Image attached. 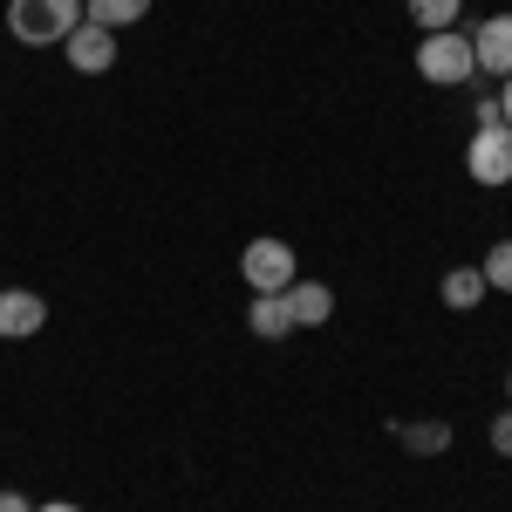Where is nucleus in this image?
I'll list each match as a JSON object with an SVG mask.
<instances>
[{
	"mask_svg": "<svg viewBox=\"0 0 512 512\" xmlns=\"http://www.w3.org/2000/svg\"><path fill=\"white\" fill-rule=\"evenodd\" d=\"M82 28V0H7V35L21 48H62Z\"/></svg>",
	"mask_w": 512,
	"mask_h": 512,
	"instance_id": "nucleus-1",
	"label": "nucleus"
},
{
	"mask_svg": "<svg viewBox=\"0 0 512 512\" xmlns=\"http://www.w3.org/2000/svg\"><path fill=\"white\" fill-rule=\"evenodd\" d=\"M417 76L431 82V89H465L478 76L472 62V35L465 28H437V35L417 41Z\"/></svg>",
	"mask_w": 512,
	"mask_h": 512,
	"instance_id": "nucleus-2",
	"label": "nucleus"
},
{
	"mask_svg": "<svg viewBox=\"0 0 512 512\" xmlns=\"http://www.w3.org/2000/svg\"><path fill=\"white\" fill-rule=\"evenodd\" d=\"M239 274H246V287H253V294H287V287L301 280V260H294V246H287V239L260 233V239H246Z\"/></svg>",
	"mask_w": 512,
	"mask_h": 512,
	"instance_id": "nucleus-3",
	"label": "nucleus"
},
{
	"mask_svg": "<svg viewBox=\"0 0 512 512\" xmlns=\"http://www.w3.org/2000/svg\"><path fill=\"white\" fill-rule=\"evenodd\" d=\"M465 171H472V185H485V192L512 185V130H506V123L472 130V144H465Z\"/></svg>",
	"mask_w": 512,
	"mask_h": 512,
	"instance_id": "nucleus-4",
	"label": "nucleus"
},
{
	"mask_svg": "<svg viewBox=\"0 0 512 512\" xmlns=\"http://www.w3.org/2000/svg\"><path fill=\"white\" fill-rule=\"evenodd\" d=\"M472 62H478V76H492V82L512 76V14H485L472 28Z\"/></svg>",
	"mask_w": 512,
	"mask_h": 512,
	"instance_id": "nucleus-5",
	"label": "nucleus"
},
{
	"mask_svg": "<svg viewBox=\"0 0 512 512\" xmlns=\"http://www.w3.org/2000/svg\"><path fill=\"white\" fill-rule=\"evenodd\" d=\"M48 328V301L35 287H0V342H28Z\"/></svg>",
	"mask_w": 512,
	"mask_h": 512,
	"instance_id": "nucleus-6",
	"label": "nucleus"
},
{
	"mask_svg": "<svg viewBox=\"0 0 512 512\" xmlns=\"http://www.w3.org/2000/svg\"><path fill=\"white\" fill-rule=\"evenodd\" d=\"M62 55H69V69H76V76H110V69H117V35H110V28H96V21H82L76 35L62 41Z\"/></svg>",
	"mask_w": 512,
	"mask_h": 512,
	"instance_id": "nucleus-7",
	"label": "nucleus"
},
{
	"mask_svg": "<svg viewBox=\"0 0 512 512\" xmlns=\"http://www.w3.org/2000/svg\"><path fill=\"white\" fill-rule=\"evenodd\" d=\"M287 315H294V328H328L335 321V287L328 280H294L287 287Z\"/></svg>",
	"mask_w": 512,
	"mask_h": 512,
	"instance_id": "nucleus-8",
	"label": "nucleus"
},
{
	"mask_svg": "<svg viewBox=\"0 0 512 512\" xmlns=\"http://www.w3.org/2000/svg\"><path fill=\"white\" fill-rule=\"evenodd\" d=\"M246 328H253L260 342H287V335H294L287 294H253V308H246Z\"/></svg>",
	"mask_w": 512,
	"mask_h": 512,
	"instance_id": "nucleus-9",
	"label": "nucleus"
},
{
	"mask_svg": "<svg viewBox=\"0 0 512 512\" xmlns=\"http://www.w3.org/2000/svg\"><path fill=\"white\" fill-rule=\"evenodd\" d=\"M437 301H444L451 315H472L478 301H485V274H478V267H451V274L437 280Z\"/></svg>",
	"mask_w": 512,
	"mask_h": 512,
	"instance_id": "nucleus-10",
	"label": "nucleus"
},
{
	"mask_svg": "<svg viewBox=\"0 0 512 512\" xmlns=\"http://www.w3.org/2000/svg\"><path fill=\"white\" fill-rule=\"evenodd\" d=\"M144 14H151V0H82V21H96V28H110V35L137 28Z\"/></svg>",
	"mask_w": 512,
	"mask_h": 512,
	"instance_id": "nucleus-11",
	"label": "nucleus"
},
{
	"mask_svg": "<svg viewBox=\"0 0 512 512\" xmlns=\"http://www.w3.org/2000/svg\"><path fill=\"white\" fill-rule=\"evenodd\" d=\"M403 451H410V458H437V451H451V424H444V417L403 424Z\"/></svg>",
	"mask_w": 512,
	"mask_h": 512,
	"instance_id": "nucleus-12",
	"label": "nucleus"
},
{
	"mask_svg": "<svg viewBox=\"0 0 512 512\" xmlns=\"http://www.w3.org/2000/svg\"><path fill=\"white\" fill-rule=\"evenodd\" d=\"M458 14H465V0H410V21H417V35L458 28Z\"/></svg>",
	"mask_w": 512,
	"mask_h": 512,
	"instance_id": "nucleus-13",
	"label": "nucleus"
},
{
	"mask_svg": "<svg viewBox=\"0 0 512 512\" xmlns=\"http://www.w3.org/2000/svg\"><path fill=\"white\" fill-rule=\"evenodd\" d=\"M485 274V294H512V239H492V253L478 260Z\"/></svg>",
	"mask_w": 512,
	"mask_h": 512,
	"instance_id": "nucleus-14",
	"label": "nucleus"
},
{
	"mask_svg": "<svg viewBox=\"0 0 512 512\" xmlns=\"http://www.w3.org/2000/svg\"><path fill=\"white\" fill-rule=\"evenodd\" d=\"M485 437H492V451H499V458H512V403L492 417V431H485Z\"/></svg>",
	"mask_w": 512,
	"mask_h": 512,
	"instance_id": "nucleus-15",
	"label": "nucleus"
},
{
	"mask_svg": "<svg viewBox=\"0 0 512 512\" xmlns=\"http://www.w3.org/2000/svg\"><path fill=\"white\" fill-rule=\"evenodd\" d=\"M492 123H506L499 117V96H478L472 103V130H492Z\"/></svg>",
	"mask_w": 512,
	"mask_h": 512,
	"instance_id": "nucleus-16",
	"label": "nucleus"
},
{
	"mask_svg": "<svg viewBox=\"0 0 512 512\" xmlns=\"http://www.w3.org/2000/svg\"><path fill=\"white\" fill-rule=\"evenodd\" d=\"M0 512H35V499H21V492H0Z\"/></svg>",
	"mask_w": 512,
	"mask_h": 512,
	"instance_id": "nucleus-17",
	"label": "nucleus"
},
{
	"mask_svg": "<svg viewBox=\"0 0 512 512\" xmlns=\"http://www.w3.org/2000/svg\"><path fill=\"white\" fill-rule=\"evenodd\" d=\"M499 117H506V130H512V76L499 82Z\"/></svg>",
	"mask_w": 512,
	"mask_h": 512,
	"instance_id": "nucleus-18",
	"label": "nucleus"
},
{
	"mask_svg": "<svg viewBox=\"0 0 512 512\" xmlns=\"http://www.w3.org/2000/svg\"><path fill=\"white\" fill-rule=\"evenodd\" d=\"M35 512H82L76 499H48V506H35Z\"/></svg>",
	"mask_w": 512,
	"mask_h": 512,
	"instance_id": "nucleus-19",
	"label": "nucleus"
},
{
	"mask_svg": "<svg viewBox=\"0 0 512 512\" xmlns=\"http://www.w3.org/2000/svg\"><path fill=\"white\" fill-rule=\"evenodd\" d=\"M506 396H512V369H506Z\"/></svg>",
	"mask_w": 512,
	"mask_h": 512,
	"instance_id": "nucleus-20",
	"label": "nucleus"
}]
</instances>
